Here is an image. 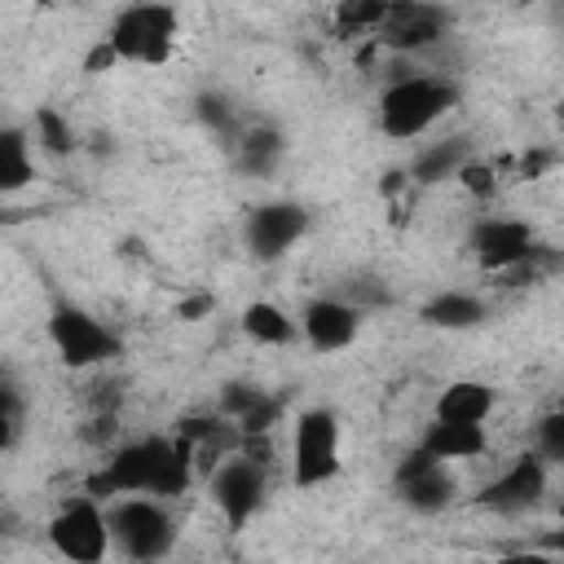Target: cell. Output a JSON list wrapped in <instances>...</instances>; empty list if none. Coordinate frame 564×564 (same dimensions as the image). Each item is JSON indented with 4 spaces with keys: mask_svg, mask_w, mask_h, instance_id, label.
I'll return each mask as SVG.
<instances>
[{
    "mask_svg": "<svg viewBox=\"0 0 564 564\" xmlns=\"http://www.w3.org/2000/svg\"><path fill=\"white\" fill-rule=\"evenodd\" d=\"M498 405V392L485 379H454L441 388L432 419H454V423H485Z\"/></svg>",
    "mask_w": 564,
    "mask_h": 564,
    "instance_id": "18",
    "label": "cell"
},
{
    "mask_svg": "<svg viewBox=\"0 0 564 564\" xmlns=\"http://www.w3.org/2000/svg\"><path fill=\"white\" fill-rule=\"evenodd\" d=\"M198 119H203V128H212L216 137H225V145L238 137V128H242V115H238V106L225 97V93H198Z\"/></svg>",
    "mask_w": 564,
    "mask_h": 564,
    "instance_id": "26",
    "label": "cell"
},
{
    "mask_svg": "<svg viewBox=\"0 0 564 564\" xmlns=\"http://www.w3.org/2000/svg\"><path fill=\"white\" fill-rule=\"evenodd\" d=\"M26 427V392L9 366H0V454H9L22 441Z\"/></svg>",
    "mask_w": 564,
    "mask_h": 564,
    "instance_id": "23",
    "label": "cell"
},
{
    "mask_svg": "<svg viewBox=\"0 0 564 564\" xmlns=\"http://www.w3.org/2000/svg\"><path fill=\"white\" fill-rule=\"evenodd\" d=\"M220 414L238 423V432H269L278 419V397L260 392L256 383H225L220 388Z\"/></svg>",
    "mask_w": 564,
    "mask_h": 564,
    "instance_id": "21",
    "label": "cell"
},
{
    "mask_svg": "<svg viewBox=\"0 0 564 564\" xmlns=\"http://www.w3.org/2000/svg\"><path fill=\"white\" fill-rule=\"evenodd\" d=\"M194 445L185 436H163V432H150V436H137V441H123L115 445L101 467L88 476L84 494L110 502L119 494H154V498H181L189 485H194Z\"/></svg>",
    "mask_w": 564,
    "mask_h": 564,
    "instance_id": "1",
    "label": "cell"
},
{
    "mask_svg": "<svg viewBox=\"0 0 564 564\" xmlns=\"http://www.w3.org/2000/svg\"><path fill=\"white\" fill-rule=\"evenodd\" d=\"M295 322H300V339L313 352H322V357L352 348V339L361 335V308H352L344 295H317V300H308Z\"/></svg>",
    "mask_w": 564,
    "mask_h": 564,
    "instance_id": "14",
    "label": "cell"
},
{
    "mask_svg": "<svg viewBox=\"0 0 564 564\" xmlns=\"http://www.w3.org/2000/svg\"><path fill=\"white\" fill-rule=\"evenodd\" d=\"M229 150H234L242 176L269 181L282 167V159H286V132L273 128V123H242L238 137L229 141Z\"/></svg>",
    "mask_w": 564,
    "mask_h": 564,
    "instance_id": "15",
    "label": "cell"
},
{
    "mask_svg": "<svg viewBox=\"0 0 564 564\" xmlns=\"http://www.w3.org/2000/svg\"><path fill=\"white\" fill-rule=\"evenodd\" d=\"M463 163H467V137H441V141H427L414 154L410 176L419 185H441V181H454Z\"/></svg>",
    "mask_w": 564,
    "mask_h": 564,
    "instance_id": "22",
    "label": "cell"
},
{
    "mask_svg": "<svg viewBox=\"0 0 564 564\" xmlns=\"http://www.w3.org/2000/svg\"><path fill=\"white\" fill-rule=\"evenodd\" d=\"M352 308H383V304H392V291H388V282H379V278H370V273H361V278H348L344 282V291H339Z\"/></svg>",
    "mask_w": 564,
    "mask_h": 564,
    "instance_id": "28",
    "label": "cell"
},
{
    "mask_svg": "<svg viewBox=\"0 0 564 564\" xmlns=\"http://www.w3.org/2000/svg\"><path fill=\"white\" fill-rule=\"evenodd\" d=\"M238 326H242V335H247L251 344H260V348H291V344L300 339V322H295L282 304H273V300H251V304L242 308Z\"/></svg>",
    "mask_w": 564,
    "mask_h": 564,
    "instance_id": "20",
    "label": "cell"
},
{
    "mask_svg": "<svg viewBox=\"0 0 564 564\" xmlns=\"http://www.w3.org/2000/svg\"><path fill=\"white\" fill-rule=\"evenodd\" d=\"M533 449H538L551 467L564 463V410H546V414L538 419V427H533Z\"/></svg>",
    "mask_w": 564,
    "mask_h": 564,
    "instance_id": "27",
    "label": "cell"
},
{
    "mask_svg": "<svg viewBox=\"0 0 564 564\" xmlns=\"http://www.w3.org/2000/svg\"><path fill=\"white\" fill-rule=\"evenodd\" d=\"M207 308H212V300L203 295V300H189V304H181V317H185V322H198V313H207Z\"/></svg>",
    "mask_w": 564,
    "mask_h": 564,
    "instance_id": "30",
    "label": "cell"
},
{
    "mask_svg": "<svg viewBox=\"0 0 564 564\" xmlns=\"http://www.w3.org/2000/svg\"><path fill=\"white\" fill-rule=\"evenodd\" d=\"M48 546L70 564H101L110 555V524L106 502L93 494L66 498L48 520Z\"/></svg>",
    "mask_w": 564,
    "mask_h": 564,
    "instance_id": "8",
    "label": "cell"
},
{
    "mask_svg": "<svg viewBox=\"0 0 564 564\" xmlns=\"http://www.w3.org/2000/svg\"><path fill=\"white\" fill-rule=\"evenodd\" d=\"M110 524V551L123 560H163L176 546V520L167 511V498L154 494H119L106 502Z\"/></svg>",
    "mask_w": 564,
    "mask_h": 564,
    "instance_id": "4",
    "label": "cell"
},
{
    "mask_svg": "<svg viewBox=\"0 0 564 564\" xmlns=\"http://www.w3.org/2000/svg\"><path fill=\"white\" fill-rule=\"evenodd\" d=\"M35 141L22 123H0V198L22 194L35 181Z\"/></svg>",
    "mask_w": 564,
    "mask_h": 564,
    "instance_id": "17",
    "label": "cell"
},
{
    "mask_svg": "<svg viewBox=\"0 0 564 564\" xmlns=\"http://www.w3.org/2000/svg\"><path fill=\"white\" fill-rule=\"evenodd\" d=\"M48 344H53V352L66 370H101V366L123 357V335L110 322H101L97 313H88L84 304H70V300H53Z\"/></svg>",
    "mask_w": 564,
    "mask_h": 564,
    "instance_id": "5",
    "label": "cell"
},
{
    "mask_svg": "<svg viewBox=\"0 0 564 564\" xmlns=\"http://www.w3.org/2000/svg\"><path fill=\"white\" fill-rule=\"evenodd\" d=\"M313 216L304 203L295 198H269V203H256L242 220V242H247V256L260 260V264H278L304 234H308Z\"/></svg>",
    "mask_w": 564,
    "mask_h": 564,
    "instance_id": "10",
    "label": "cell"
},
{
    "mask_svg": "<svg viewBox=\"0 0 564 564\" xmlns=\"http://www.w3.org/2000/svg\"><path fill=\"white\" fill-rule=\"evenodd\" d=\"M546 480H551V463L538 449H524L520 458H511V467H502L485 489H480V507L494 516H524L546 498Z\"/></svg>",
    "mask_w": 564,
    "mask_h": 564,
    "instance_id": "12",
    "label": "cell"
},
{
    "mask_svg": "<svg viewBox=\"0 0 564 564\" xmlns=\"http://www.w3.org/2000/svg\"><path fill=\"white\" fill-rule=\"evenodd\" d=\"M467 247H471V260L494 278L524 264V260H538L546 251L538 242V229L520 216H480L467 234Z\"/></svg>",
    "mask_w": 564,
    "mask_h": 564,
    "instance_id": "11",
    "label": "cell"
},
{
    "mask_svg": "<svg viewBox=\"0 0 564 564\" xmlns=\"http://www.w3.org/2000/svg\"><path fill=\"white\" fill-rule=\"evenodd\" d=\"M4 533H9V516L0 511V538H4Z\"/></svg>",
    "mask_w": 564,
    "mask_h": 564,
    "instance_id": "31",
    "label": "cell"
},
{
    "mask_svg": "<svg viewBox=\"0 0 564 564\" xmlns=\"http://www.w3.org/2000/svg\"><path fill=\"white\" fill-rule=\"evenodd\" d=\"M31 141H35V150L62 159V154L75 150V128H70L53 106H40V110H35V123H31Z\"/></svg>",
    "mask_w": 564,
    "mask_h": 564,
    "instance_id": "25",
    "label": "cell"
},
{
    "mask_svg": "<svg viewBox=\"0 0 564 564\" xmlns=\"http://www.w3.org/2000/svg\"><path fill=\"white\" fill-rule=\"evenodd\" d=\"M181 35V13L167 0H132L115 13L110 31H106V48L115 53V62H132V66H163L176 48Z\"/></svg>",
    "mask_w": 564,
    "mask_h": 564,
    "instance_id": "3",
    "label": "cell"
},
{
    "mask_svg": "<svg viewBox=\"0 0 564 564\" xmlns=\"http://www.w3.org/2000/svg\"><path fill=\"white\" fill-rule=\"evenodd\" d=\"M419 449H427L436 463H471L489 449L485 423H454V419H432L419 436Z\"/></svg>",
    "mask_w": 564,
    "mask_h": 564,
    "instance_id": "16",
    "label": "cell"
},
{
    "mask_svg": "<svg viewBox=\"0 0 564 564\" xmlns=\"http://www.w3.org/2000/svg\"><path fill=\"white\" fill-rule=\"evenodd\" d=\"M454 181H458L463 189H471L476 198H489V194H494V185H498V181H494V172H489L485 163H471V159L458 167V176H454Z\"/></svg>",
    "mask_w": 564,
    "mask_h": 564,
    "instance_id": "29",
    "label": "cell"
},
{
    "mask_svg": "<svg viewBox=\"0 0 564 564\" xmlns=\"http://www.w3.org/2000/svg\"><path fill=\"white\" fill-rule=\"evenodd\" d=\"M458 97H463V88L449 75H432V70L397 75L379 93V132L388 141H414V137L432 132L458 106Z\"/></svg>",
    "mask_w": 564,
    "mask_h": 564,
    "instance_id": "2",
    "label": "cell"
},
{
    "mask_svg": "<svg viewBox=\"0 0 564 564\" xmlns=\"http://www.w3.org/2000/svg\"><path fill=\"white\" fill-rule=\"evenodd\" d=\"M35 4H70V0H35Z\"/></svg>",
    "mask_w": 564,
    "mask_h": 564,
    "instance_id": "32",
    "label": "cell"
},
{
    "mask_svg": "<svg viewBox=\"0 0 564 564\" xmlns=\"http://www.w3.org/2000/svg\"><path fill=\"white\" fill-rule=\"evenodd\" d=\"M419 317L427 326H436V330H471V326H480L489 317V304L480 295H471V291L449 286V291H436L432 300H423Z\"/></svg>",
    "mask_w": 564,
    "mask_h": 564,
    "instance_id": "19",
    "label": "cell"
},
{
    "mask_svg": "<svg viewBox=\"0 0 564 564\" xmlns=\"http://www.w3.org/2000/svg\"><path fill=\"white\" fill-rule=\"evenodd\" d=\"M339 414L330 405H308L291 423V480L295 489H317L339 476Z\"/></svg>",
    "mask_w": 564,
    "mask_h": 564,
    "instance_id": "6",
    "label": "cell"
},
{
    "mask_svg": "<svg viewBox=\"0 0 564 564\" xmlns=\"http://www.w3.org/2000/svg\"><path fill=\"white\" fill-rule=\"evenodd\" d=\"M207 489H212V502H216V511L225 516V524H229V529H247V524L256 520V511L264 507L269 467L256 463V458L242 454V449H229L225 458L212 463Z\"/></svg>",
    "mask_w": 564,
    "mask_h": 564,
    "instance_id": "7",
    "label": "cell"
},
{
    "mask_svg": "<svg viewBox=\"0 0 564 564\" xmlns=\"http://www.w3.org/2000/svg\"><path fill=\"white\" fill-rule=\"evenodd\" d=\"M392 480H397V498H401L410 511H419V516H436V511H445V507L458 498V480H454L449 463H436V458H432L427 449H419V445L397 463Z\"/></svg>",
    "mask_w": 564,
    "mask_h": 564,
    "instance_id": "13",
    "label": "cell"
},
{
    "mask_svg": "<svg viewBox=\"0 0 564 564\" xmlns=\"http://www.w3.org/2000/svg\"><path fill=\"white\" fill-rule=\"evenodd\" d=\"M383 9H388V0H335V9H330V31H335L339 40L375 35Z\"/></svg>",
    "mask_w": 564,
    "mask_h": 564,
    "instance_id": "24",
    "label": "cell"
},
{
    "mask_svg": "<svg viewBox=\"0 0 564 564\" xmlns=\"http://www.w3.org/2000/svg\"><path fill=\"white\" fill-rule=\"evenodd\" d=\"M449 9L436 0H388L375 40L397 57H419L449 40Z\"/></svg>",
    "mask_w": 564,
    "mask_h": 564,
    "instance_id": "9",
    "label": "cell"
}]
</instances>
